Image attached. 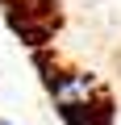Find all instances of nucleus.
Returning <instances> with one entry per match:
<instances>
[{
    "label": "nucleus",
    "instance_id": "nucleus-1",
    "mask_svg": "<svg viewBox=\"0 0 121 125\" xmlns=\"http://www.w3.org/2000/svg\"><path fill=\"white\" fill-rule=\"evenodd\" d=\"M0 125H13V121H0Z\"/></svg>",
    "mask_w": 121,
    "mask_h": 125
}]
</instances>
